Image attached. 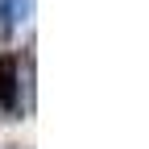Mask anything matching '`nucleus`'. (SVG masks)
<instances>
[{
    "label": "nucleus",
    "mask_w": 149,
    "mask_h": 149,
    "mask_svg": "<svg viewBox=\"0 0 149 149\" xmlns=\"http://www.w3.org/2000/svg\"><path fill=\"white\" fill-rule=\"evenodd\" d=\"M0 108L8 112V116L21 112V74H17V58L13 54L0 58Z\"/></svg>",
    "instance_id": "1"
},
{
    "label": "nucleus",
    "mask_w": 149,
    "mask_h": 149,
    "mask_svg": "<svg viewBox=\"0 0 149 149\" xmlns=\"http://www.w3.org/2000/svg\"><path fill=\"white\" fill-rule=\"evenodd\" d=\"M25 13H29V0H0V29H13L17 21H25Z\"/></svg>",
    "instance_id": "2"
}]
</instances>
